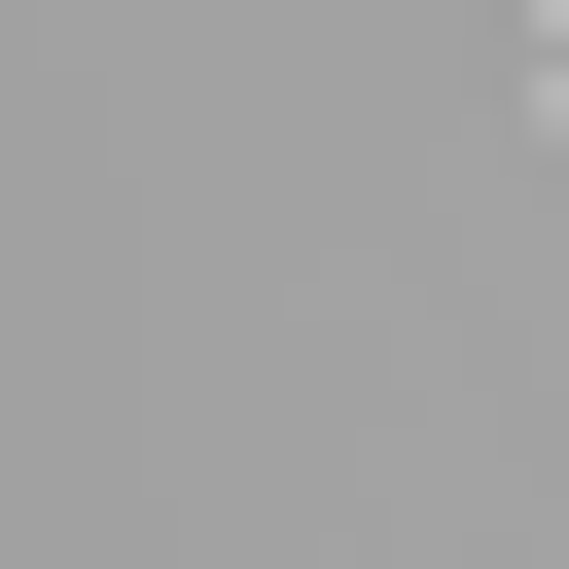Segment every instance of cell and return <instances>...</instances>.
<instances>
[{
	"instance_id": "1",
	"label": "cell",
	"mask_w": 569,
	"mask_h": 569,
	"mask_svg": "<svg viewBox=\"0 0 569 569\" xmlns=\"http://www.w3.org/2000/svg\"><path fill=\"white\" fill-rule=\"evenodd\" d=\"M533 107H569V0H533Z\"/></svg>"
}]
</instances>
